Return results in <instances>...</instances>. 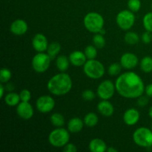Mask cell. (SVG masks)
Instances as JSON below:
<instances>
[{
  "label": "cell",
  "mask_w": 152,
  "mask_h": 152,
  "mask_svg": "<svg viewBox=\"0 0 152 152\" xmlns=\"http://www.w3.org/2000/svg\"><path fill=\"white\" fill-rule=\"evenodd\" d=\"M48 42L45 36L41 33L35 34L32 39V46L37 52L47 51L48 47Z\"/></svg>",
  "instance_id": "cell-12"
},
{
  "label": "cell",
  "mask_w": 152,
  "mask_h": 152,
  "mask_svg": "<svg viewBox=\"0 0 152 152\" xmlns=\"http://www.w3.org/2000/svg\"><path fill=\"white\" fill-rule=\"evenodd\" d=\"M99 34H102V35H105V33H106V31H105V28H102V30H101V31H99Z\"/></svg>",
  "instance_id": "cell-41"
},
{
  "label": "cell",
  "mask_w": 152,
  "mask_h": 152,
  "mask_svg": "<svg viewBox=\"0 0 152 152\" xmlns=\"http://www.w3.org/2000/svg\"><path fill=\"white\" fill-rule=\"evenodd\" d=\"M137 104L140 107H145L148 105V102H149V99H148V96H143L141 95L140 96L137 98Z\"/></svg>",
  "instance_id": "cell-36"
},
{
  "label": "cell",
  "mask_w": 152,
  "mask_h": 152,
  "mask_svg": "<svg viewBox=\"0 0 152 152\" xmlns=\"http://www.w3.org/2000/svg\"><path fill=\"white\" fill-rule=\"evenodd\" d=\"M151 131H152V126H151Z\"/></svg>",
  "instance_id": "cell-44"
},
{
  "label": "cell",
  "mask_w": 152,
  "mask_h": 152,
  "mask_svg": "<svg viewBox=\"0 0 152 152\" xmlns=\"http://www.w3.org/2000/svg\"><path fill=\"white\" fill-rule=\"evenodd\" d=\"M116 91L121 96L127 99H136L143 94L145 85L142 79L134 71L120 74L115 82Z\"/></svg>",
  "instance_id": "cell-1"
},
{
  "label": "cell",
  "mask_w": 152,
  "mask_h": 152,
  "mask_svg": "<svg viewBox=\"0 0 152 152\" xmlns=\"http://www.w3.org/2000/svg\"><path fill=\"white\" fill-rule=\"evenodd\" d=\"M124 40L128 45H134L139 42L140 37L137 33L134 32V31H129L125 34Z\"/></svg>",
  "instance_id": "cell-26"
},
{
  "label": "cell",
  "mask_w": 152,
  "mask_h": 152,
  "mask_svg": "<svg viewBox=\"0 0 152 152\" xmlns=\"http://www.w3.org/2000/svg\"><path fill=\"white\" fill-rule=\"evenodd\" d=\"M105 43H106V41H105V39L103 35L100 34L99 33L94 34V36L93 37V44L95 47H96L97 48H102L105 47Z\"/></svg>",
  "instance_id": "cell-27"
},
{
  "label": "cell",
  "mask_w": 152,
  "mask_h": 152,
  "mask_svg": "<svg viewBox=\"0 0 152 152\" xmlns=\"http://www.w3.org/2000/svg\"><path fill=\"white\" fill-rule=\"evenodd\" d=\"M148 115H149V117L152 119V105L150 107L149 111H148Z\"/></svg>",
  "instance_id": "cell-42"
},
{
  "label": "cell",
  "mask_w": 152,
  "mask_h": 152,
  "mask_svg": "<svg viewBox=\"0 0 152 152\" xmlns=\"http://www.w3.org/2000/svg\"><path fill=\"white\" fill-rule=\"evenodd\" d=\"M68 58L71 65L76 67L83 66L88 59L84 52L81 50H74L71 52Z\"/></svg>",
  "instance_id": "cell-16"
},
{
  "label": "cell",
  "mask_w": 152,
  "mask_h": 152,
  "mask_svg": "<svg viewBox=\"0 0 152 152\" xmlns=\"http://www.w3.org/2000/svg\"><path fill=\"white\" fill-rule=\"evenodd\" d=\"M97 110L101 115L105 117H111L114 112V105L107 99H102L98 103Z\"/></svg>",
  "instance_id": "cell-17"
},
{
  "label": "cell",
  "mask_w": 152,
  "mask_h": 152,
  "mask_svg": "<svg viewBox=\"0 0 152 152\" xmlns=\"http://www.w3.org/2000/svg\"><path fill=\"white\" fill-rule=\"evenodd\" d=\"M19 96L22 102H29L31 99V93L28 89H23L19 93Z\"/></svg>",
  "instance_id": "cell-34"
},
{
  "label": "cell",
  "mask_w": 152,
  "mask_h": 152,
  "mask_svg": "<svg viewBox=\"0 0 152 152\" xmlns=\"http://www.w3.org/2000/svg\"><path fill=\"white\" fill-rule=\"evenodd\" d=\"M52 59L45 52H37L32 59V68L37 73H44L48 71L50 67Z\"/></svg>",
  "instance_id": "cell-7"
},
{
  "label": "cell",
  "mask_w": 152,
  "mask_h": 152,
  "mask_svg": "<svg viewBox=\"0 0 152 152\" xmlns=\"http://www.w3.org/2000/svg\"><path fill=\"white\" fill-rule=\"evenodd\" d=\"M61 50V45L57 42H53L49 44L47 49V53L50 56L52 59L57 57L58 54Z\"/></svg>",
  "instance_id": "cell-23"
},
{
  "label": "cell",
  "mask_w": 152,
  "mask_h": 152,
  "mask_svg": "<svg viewBox=\"0 0 152 152\" xmlns=\"http://www.w3.org/2000/svg\"><path fill=\"white\" fill-rule=\"evenodd\" d=\"M83 71L88 78L99 80L105 74V67L102 62L96 59H88L83 65Z\"/></svg>",
  "instance_id": "cell-4"
},
{
  "label": "cell",
  "mask_w": 152,
  "mask_h": 152,
  "mask_svg": "<svg viewBox=\"0 0 152 152\" xmlns=\"http://www.w3.org/2000/svg\"><path fill=\"white\" fill-rule=\"evenodd\" d=\"M69 131L62 127L55 129L49 134L48 142L55 148H63L69 142Z\"/></svg>",
  "instance_id": "cell-5"
},
{
  "label": "cell",
  "mask_w": 152,
  "mask_h": 152,
  "mask_svg": "<svg viewBox=\"0 0 152 152\" xmlns=\"http://www.w3.org/2000/svg\"><path fill=\"white\" fill-rule=\"evenodd\" d=\"M141 40L142 41V42L145 43V44H149L150 42L152 41V34L151 32L149 31H145L141 36Z\"/></svg>",
  "instance_id": "cell-35"
},
{
  "label": "cell",
  "mask_w": 152,
  "mask_h": 152,
  "mask_svg": "<svg viewBox=\"0 0 152 152\" xmlns=\"http://www.w3.org/2000/svg\"><path fill=\"white\" fill-rule=\"evenodd\" d=\"M140 0H129L128 1V7L132 12H138L141 8Z\"/></svg>",
  "instance_id": "cell-32"
},
{
  "label": "cell",
  "mask_w": 152,
  "mask_h": 152,
  "mask_svg": "<svg viewBox=\"0 0 152 152\" xmlns=\"http://www.w3.org/2000/svg\"><path fill=\"white\" fill-rule=\"evenodd\" d=\"M70 59L65 55H59L56 57V65L60 72H65L70 66Z\"/></svg>",
  "instance_id": "cell-20"
},
{
  "label": "cell",
  "mask_w": 152,
  "mask_h": 152,
  "mask_svg": "<svg viewBox=\"0 0 152 152\" xmlns=\"http://www.w3.org/2000/svg\"><path fill=\"white\" fill-rule=\"evenodd\" d=\"M133 140L136 145L142 148L152 146V131L146 127H140L134 131Z\"/></svg>",
  "instance_id": "cell-6"
},
{
  "label": "cell",
  "mask_w": 152,
  "mask_h": 152,
  "mask_svg": "<svg viewBox=\"0 0 152 152\" xmlns=\"http://www.w3.org/2000/svg\"><path fill=\"white\" fill-rule=\"evenodd\" d=\"M16 114L20 118L28 120L33 117L34 114V108L29 102L21 101L16 106Z\"/></svg>",
  "instance_id": "cell-11"
},
{
  "label": "cell",
  "mask_w": 152,
  "mask_h": 152,
  "mask_svg": "<svg viewBox=\"0 0 152 152\" xmlns=\"http://www.w3.org/2000/svg\"><path fill=\"white\" fill-rule=\"evenodd\" d=\"M96 48H97L95 47L94 45H88L85 48L84 53L88 59H96V56H97V50H96Z\"/></svg>",
  "instance_id": "cell-31"
},
{
  "label": "cell",
  "mask_w": 152,
  "mask_h": 152,
  "mask_svg": "<svg viewBox=\"0 0 152 152\" xmlns=\"http://www.w3.org/2000/svg\"><path fill=\"white\" fill-rule=\"evenodd\" d=\"M12 78V72L10 69L7 68H2L0 71V81L1 83H8Z\"/></svg>",
  "instance_id": "cell-28"
},
{
  "label": "cell",
  "mask_w": 152,
  "mask_h": 152,
  "mask_svg": "<svg viewBox=\"0 0 152 152\" xmlns=\"http://www.w3.org/2000/svg\"><path fill=\"white\" fill-rule=\"evenodd\" d=\"M142 24L145 31L152 33V12H148L142 19Z\"/></svg>",
  "instance_id": "cell-30"
},
{
  "label": "cell",
  "mask_w": 152,
  "mask_h": 152,
  "mask_svg": "<svg viewBox=\"0 0 152 152\" xmlns=\"http://www.w3.org/2000/svg\"><path fill=\"white\" fill-rule=\"evenodd\" d=\"M84 26L89 32L97 34L105 25V20L101 14L96 12H89L83 19Z\"/></svg>",
  "instance_id": "cell-3"
},
{
  "label": "cell",
  "mask_w": 152,
  "mask_h": 152,
  "mask_svg": "<svg viewBox=\"0 0 152 152\" xmlns=\"http://www.w3.org/2000/svg\"><path fill=\"white\" fill-rule=\"evenodd\" d=\"M63 151L65 152H75L77 151V148L74 143L68 142L63 147Z\"/></svg>",
  "instance_id": "cell-37"
},
{
  "label": "cell",
  "mask_w": 152,
  "mask_h": 152,
  "mask_svg": "<svg viewBox=\"0 0 152 152\" xmlns=\"http://www.w3.org/2000/svg\"><path fill=\"white\" fill-rule=\"evenodd\" d=\"M122 65L118 62H114V63L111 64L108 68V73L111 77H115L120 74L122 70Z\"/></svg>",
  "instance_id": "cell-29"
},
{
  "label": "cell",
  "mask_w": 152,
  "mask_h": 152,
  "mask_svg": "<svg viewBox=\"0 0 152 152\" xmlns=\"http://www.w3.org/2000/svg\"><path fill=\"white\" fill-rule=\"evenodd\" d=\"M141 70L144 73H151L152 71V57L150 56H145L141 59L140 62Z\"/></svg>",
  "instance_id": "cell-24"
},
{
  "label": "cell",
  "mask_w": 152,
  "mask_h": 152,
  "mask_svg": "<svg viewBox=\"0 0 152 152\" xmlns=\"http://www.w3.org/2000/svg\"><path fill=\"white\" fill-rule=\"evenodd\" d=\"M107 151L108 152H117V149H116V148H113V147H108V148H107Z\"/></svg>",
  "instance_id": "cell-40"
},
{
  "label": "cell",
  "mask_w": 152,
  "mask_h": 152,
  "mask_svg": "<svg viewBox=\"0 0 152 152\" xmlns=\"http://www.w3.org/2000/svg\"><path fill=\"white\" fill-rule=\"evenodd\" d=\"M85 123L83 120L79 117H73L68 121L67 127L71 133H78L83 129Z\"/></svg>",
  "instance_id": "cell-19"
},
{
  "label": "cell",
  "mask_w": 152,
  "mask_h": 152,
  "mask_svg": "<svg viewBox=\"0 0 152 152\" xmlns=\"http://www.w3.org/2000/svg\"><path fill=\"white\" fill-rule=\"evenodd\" d=\"M50 120L51 124L56 128L62 127L65 125V117L59 113H53L50 116Z\"/></svg>",
  "instance_id": "cell-25"
},
{
  "label": "cell",
  "mask_w": 152,
  "mask_h": 152,
  "mask_svg": "<svg viewBox=\"0 0 152 152\" xmlns=\"http://www.w3.org/2000/svg\"><path fill=\"white\" fill-rule=\"evenodd\" d=\"M151 9H152V3H151Z\"/></svg>",
  "instance_id": "cell-43"
},
{
  "label": "cell",
  "mask_w": 152,
  "mask_h": 152,
  "mask_svg": "<svg viewBox=\"0 0 152 152\" xmlns=\"http://www.w3.org/2000/svg\"><path fill=\"white\" fill-rule=\"evenodd\" d=\"M83 121H84L85 125L87 127L92 128L97 125L98 122H99V118H98V116L95 113L89 112L85 116Z\"/></svg>",
  "instance_id": "cell-22"
},
{
  "label": "cell",
  "mask_w": 152,
  "mask_h": 152,
  "mask_svg": "<svg viewBox=\"0 0 152 152\" xmlns=\"http://www.w3.org/2000/svg\"><path fill=\"white\" fill-rule=\"evenodd\" d=\"M82 97L86 101H92L95 98V93L92 90L87 89L82 93Z\"/></svg>",
  "instance_id": "cell-33"
},
{
  "label": "cell",
  "mask_w": 152,
  "mask_h": 152,
  "mask_svg": "<svg viewBox=\"0 0 152 152\" xmlns=\"http://www.w3.org/2000/svg\"><path fill=\"white\" fill-rule=\"evenodd\" d=\"M36 106L40 113L47 114L54 108L55 100L51 96L42 95L37 99Z\"/></svg>",
  "instance_id": "cell-10"
},
{
  "label": "cell",
  "mask_w": 152,
  "mask_h": 152,
  "mask_svg": "<svg viewBox=\"0 0 152 152\" xmlns=\"http://www.w3.org/2000/svg\"><path fill=\"white\" fill-rule=\"evenodd\" d=\"M21 99L19 96V94L15 93V92H10L4 96V102L6 105L10 107L17 106L18 104L20 102Z\"/></svg>",
  "instance_id": "cell-21"
},
{
  "label": "cell",
  "mask_w": 152,
  "mask_h": 152,
  "mask_svg": "<svg viewBox=\"0 0 152 152\" xmlns=\"http://www.w3.org/2000/svg\"><path fill=\"white\" fill-rule=\"evenodd\" d=\"M116 22L120 29L123 31H129L134 25L135 16L134 12L129 9L121 10L117 15Z\"/></svg>",
  "instance_id": "cell-8"
},
{
  "label": "cell",
  "mask_w": 152,
  "mask_h": 152,
  "mask_svg": "<svg viewBox=\"0 0 152 152\" xmlns=\"http://www.w3.org/2000/svg\"><path fill=\"white\" fill-rule=\"evenodd\" d=\"M139 63V59L137 56L133 53H125L122 55L120 58V64L125 69H133Z\"/></svg>",
  "instance_id": "cell-13"
},
{
  "label": "cell",
  "mask_w": 152,
  "mask_h": 152,
  "mask_svg": "<svg viewBox=\"0 0 152 152\" xmlns=\"http://www.w3.org/2000/svg\"><path fill=\"white\" fill-rule=\"evenodd\" d=\"M73 83L71 77L65 72L53 76L47 83L48 90L55 96H63L69 93Z\"/></svg>",
  "instance_id": "cell-2"
},
{
  "label": "cell",
  "mask_w": 152,
  "mask_h": 152,
  "mask_svg": "<svg viewBox=\"0 0 152 152\" xmlns=\"http://www.w3.org/2000/svg\"><path fill=\"white\" fill-rule=\"evenodd\" d=\"M145 94H146V95L148 96V97L152 98V83L148 85V86L145 87Z\"/></svg>",
  "instance_id": "cell-38"
},
{
  "label": "cell",
  "mask_w": 152,
  "mask_h": 152,
  "mask_svg": "<svg viewBox=\"0 0 152 152\" xmlns=\"http://www.w3.org/2000/svg\"><path fill=\"white\" fill-rule=\"evenodd\" d=\"M89 150L91 152H105L107 151L106 143L100 138H94L88 145Z\"/></svg>",
  "instance_id": "cell-18"
},
{
  "label": "cell",
  "mask_w": 152,
  "mask_h": 152,
  "mask_svg": "<svg viewBox=\"0 0 152 152\" xmlns=\"http://www.w3.org/2000/svg\"><path fill=\"white\" fill-rule=\"evenodd\" d=\"M28 30V23L24 19H18L13 21L10 26V31L16 36H22L26 34Z\"/></svg>",
  "instance_id": "cell-14"
},
{
  "label": "cell",
  "mask_w": 152,
  "mask_h": 152,
  "mask_svg": "<svg viewBox=\"0 0 152 152\" xmlns=\"http://www.w3.org/2000/svg\"><path fill=\"white\" fill-rule=\"evenodd\" d=\"M140 114L134 108H131L126 110L123 114V121L125 124L129 126H133L138 123Z\"/></svg>",
  "instance_id": "cell-15"
},
{
  "label": "cell",
  "mask_w": 152,
  "mask_h": 152,
  "mask_svg": "<svg viewBox=\"0 0 152 152\" xmlns=\"http://www.w3.org/2000/svg\"><path fill=\"white\" fill-rule=\"evenodd\" d=\"M4 86H3L2 83L0 85V98L2 99L4 97Z\"/></svg>",
  "instance_id": "cell-39"
},
{
  "label": "cell",
  "mask_w": 152,
  "mask_h": 152,
  "mask_svg": "<svg viewBox=\"0 0 152 152\" xmlns=\"http://www.w3.org/2000/svg\"><path fill=\"white\" fill-rule=\"evenodd\" d=\"M116 91V86L112 81L106 80L98 86L96 93L101 99H110L113 97Z\"/></svg>",
  "instance_id": "cell-9"
}]
</instances>
